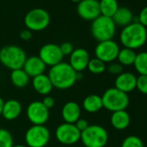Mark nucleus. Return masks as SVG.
<instances>
[{"label": "nucleus", "instance_id": "f257e3e1", "mask_svg": "<svg viewBox=\"0 0 147 147\" xmlns=\"http://www.w3.org/2000/svg\"><path fill=\"white\" fill-rule=\"evenodd\" d=\"M48 76L54 88L58 90H68L77 81V72L67 62H61L51 66Z\"/></svg>", "mask_w": 147, "mask_h": 147}, {"label": "nucleus", "instance_id": "f03ea898", "mask_svg": "<svg viewBox=\"0 0 147 147\" xmlns=\"http://www.w3.org/2000/svg\"><path fill=\"white\" fill-rule=\"evenodd\" d=\"M120 40L124 47L139 49L147 41V29L139 22H133L124 27L120 34Z\"/></svg>", "mask_w": 147, "mask_h": 147}, {"label": "nucleus", "instance_id": "7ed1b4c3", "mask_svg": "<svg viewBox=\"0 0 147 147\" xmlns=\"http://www.w3.org/2000/svg\"><path fill=\"white\" fill-rule=\"evenodd\" d=\"M27 59L25 51L16 45H6L0 49V63L10 71L21 69Z\"/></svg>", "mask_w": 147, "mask_h": 147}, {"label": "nucleus", "instance_id": "20e7f679", "mask_svg": "<svg viewBox=\"0 0 147 147\" xmlns=\"http://www.w3.org/2000/svg\"><path fill=\"white\" fill-rule=\"evenodd\" d=\"M116 25L111 17L99 16L91 23V34L98 42L113 40L116 34Z\"/></svg>", "mask_w": 147, "mask_h": 147}, {"label": "nucleus", "instance_id": "39448f33", "mask_svg": "<svg viewBox=\"0 0 147 147\" xmlns=\"http://www.w3.org/2000/svg\"><path fill=\"white\" fill-rule=\"evenodd\" d=\"M103 108L113 112L126 110L130 103L128 94L118 90L115 87L107 89L101 96Z\"/></svg>", "mask_w": 147, "mask_h": 147}, {"label": "nucleus", "instance_id": "423d86ee", "mask_svg": "<svg viewBox=\"0 0 147 147\" xmlns=\"http://www.w3.org/2000/svg\"><path fill=\"white\" fill-rule=\"evenodd\" d=\"M81 141L85 147H105L108 142V133L100 125H89L81 133Z\"/></svg>", "mask_w": 147, "mask_h": 147}, {"label": "nucleus", "instance_id": "0eeeda50", "mask_svg": "<svg viewBox=\"0 0 147 147\" xmlns=\"http://www.w3.org/2000/svg\"><path fill=\"white\" fill-rule=\"evenodd\" d=\"M49 13L42 8H34L29 10L24 16V25L30 31H42L50 23Z\"/></svg>", "mask_w": 147, "mask_h": 147}, {"label": "nucleus", "instance_id": "6e6552de", "mask_svg": "<svg viewBox=\"0 0 147 147\" xmlns=\"http://www.w3.org/2000/svg\"><path fill=\"white\" fill-rule=\"evenodd\" d=\"M28 147H45L50 140V132L44 125H32L24 135Z\"/></svg>", "mask_w": 147, "mask_h": 147}, {"label": "nucleus", "instance_id": "1a4fd4ad", "mask_svg": "<svg viewBox=\"0 0 147 147\" xmlns=\"http://www.w3.org/2000/svg\"><path fill=\"white\" fill-rule=\"evenodd\" d=\"M55 134L57 141L65 146L75 145L81 140V132L72 123H62L57 127Z\"/></svg>", "mask_w": 147, "mask_h": 147}, {"label": "nucleus", "instance_id": "9d476101", "mask_svg": "<svg viewBox=\"0 0 147 147\" xmlns=\"http://www.w3.org/2000/svg\"><path fill=\"white\" fill-rule=\"evenodd\" d=\"M120 47L113 40L100 41L94 48L95 58L101 59L104 63H111L117 59L120 52Z\"/></svg>", "mask_w": 147, "mask_h": 147}, {"label": "nucleus", "instance_id": "9b49d317", "mask_svg": "<svg viewBox=\"0 0 147 147\" xmlns=\"http://www.w3.org/2000/svg\"><path fill=\"white\" fill-rule=\"evenodd\" d=\"M26 115L33 125H44L49 118V109L42 102L34 101L28 105Z\"/></svg>", "mask_w": 147, "mask_h": 147}, {"label": "nucleus", "instance_id": "f8f14e48", "mask_svg": "<svg viewBox=\"0 0 147 147\" xmlns=\"http://www.w3.org/2000/svg\"><path fill=\"white\" fill-rule=\"evenodd\" d=\"M38 56L47 66L50 67L62 62L64 58L60 46L55 43H47L43 45L39 50Z\"/></svg>", "mask_w": 147, "mask_h": 147}, {"label": "nucleus", "instance_id": "ddd939ff", "mask_svg": "<svg viewBox=\"0 0 147 147\" xmlns=\"http://www.w3.org/2000/svg\"><path fill=\"white\" fill-rule=\"evenodd\" d=\"M78 16L85 21H94L101 16L99 0H81L76 7Z\"/></svg>", "mask_w": 147, "mask_h": 147}, {"label": "nucleus", "instance_id": "4468645a", "mask_svg": "<svg viewBox=\"0 0 147 147\" xmlns=\"http://www.w3.org/2000/svg\"><path fill=\"white\" fill-rule=\"evenodd\" d=\"M90 60L89 53L82 47L74 49L69 55V65L76 72H82L87 69L88 62Z\"/></svg>", "mask_w": 147, "mask_h": 147}, {"label": "nucleus", "instance_id": "2eb2a0df", "mask_svg": "<svg viewBox=\"0 0 147 147\" xmlns=\"http://www.w3.org/2000/svg\"><path fill=\"white\" fill-rule=\"evenodd\" d=\"M137 77L132 72H122L117 76L114 82V87L128 94L136 89Z\"/></svg>", "mask_w": 147, "mask_h": 147}, {"label": "nucleus", "instance_id": "dca6fc26", "mask_svg": "<svg viewBox=\"0 0 147 147\" xmlns=\"http://www.w3.org/2000/svg\"><path fill=\"white\" fill-rule=\"evenodd\" d=\"M47 65L39 58V56H30L26 59L23 69L29 75V78H34L43 74Z\"/></svg>", "mask_w": 147, "mask_h": 147}, {"label": "nucleus", "instance_id": "f3484780", "mask_svg": "<svg viewBox=\"0 0 147 147\" xmlns=\"http://www.w3.org/2000/svg\"><path fill=\"white\" fill-rule=\"evenodd\" d=\"M81 107L75 102H66L62 109V117L64 122L75 124L81 118Z\"/></svg>", "mask_w": 147, "mask_h": 147}, {"label": "nucleus", "instance_id": "a211bd4d", "mask_svg": "<svg viewBox=\"0 0 147 147\" xmlns=\"http://www.w3.org/2000/svg\"><path fill=\"white\" fill-rule=\"evenodd\" d=\"M22 110V104L19 101L16 99H10L3 103L2 116L7 121H14L20 116Z\"/></svg>", "mask_w": 147, "mask_h": 147}, {"label": "nucleus", "instance_id": "6ab92c4d", "mask_svg": "<svg viewBox=\"0 0 147 147\" xmlns=\"http://www.w3.org/2000/svg\"><path fill=\"white\" fill-rule=\"evenodd\" d=\"M32 87L38 94L48 96L53 90V84L47 74H41L32 78Z\"/></svg>", "mask_w": 147, "mask_h": 147}, {"label": "nucleus", "instance_id": "aec40b11", "mask_svg": "<svg viewBox=\"0 0 147 147\" xmlns=\"http://www.w3.org/2000/svg\"><path fill=\"white\" fill-rule=\"evenodd\" d=\"M111 125L116 130H125L131 123V116L126 110L113 112L110 118Z\"/></svg>", "mask_w": 147, "mask_h": 147}, {"label": "nucleus", "instance_id": "412c9836", "mask_svg": "<svg viewBox=\"0 0 147 147\" xmlns=\"http://www.w3.org/2000/svg\"><path fill=\"white\" fill-rule=\"evenodd\" d=\"M116 26L126 27L133 22V11L126 7H119L115 14L112 17Z\"/></svg>", "mask_w": 147, "mask_h": 147}, {"label": "nucleus", "instance_id": "4be33fe9", "mask_svg": "<svg viewBox=\"0 0 147 147\" xmlns=\"http://www.w3.org/2000/svg\"><path fill=\"white\" fill-rule=\"evenodd\" d=\"M82 107L84 110L88 113L94 114L99 112L103 108L101 96L95 94L86 96L82 102Z\"/></svg>", "mask_w": 147, "mask_h": 147}, {"label": "nucleus", "instance_id": "5701e85b", "mask_svg": "<svg viewBox=\"0 0 147 147\" xmlns=\"http://www.w3.org/2000/svg\"><path fill=\"white\" fill-rule=\"evenodd\" d=\"M12 84L16 88H24L29 83V77L23 68L13 70L10 76Z\"/></svg>", "mask_w": 147, "mask_h": 147}, {"label": "nucleus", "instance_id": "b1692460", "mask_svg": "<svg viewBox=\"0 0 147 147\" xmlns=\"http://www.w3.org/2000/svg\"><path fill=\"white\" fill-rule=\"evenodd\" d=\"M136 56H137V53L135 50L123 47L122 49H120L117 59H118V62L123 66L124 65L130 66V65H133Z\"/></svg>", "mask_w": 147, "mask_h": 147}, {"label": "nucleus", "instance_id": "393cba45", "mask_svg": "<svg viewBox=\"0 0 147 147\" xmlns=\"http://www.w3.org/2000/svg\"><path fill=\"white\" fill-rule=\"evenodd\" d=\"M99 3L101 15L111 18L120 7L117 0H100Z\"/></svg>", "mask_w": 147, "mask_h": 147}, {"label": "nucleus", "instance_id": "a878e982", "mask_svg": "<svg viewBox=\"0 0 147 147\" xmlns=\"http://www.w3.org/2000/svg\"><path fill=\"white\" fill-rule=\"evenodd\" d=\"M133 66L139 75H147V52L137 53Z\"/></svg>", "mask_w": 147, "mask_h": 147}, {"label": "nucleus", "instance_id": "bb28decb", "mask_svg": "<svg viewBox=\"0 0 147 147\" xmlns=\"http://www.w3.org/2000/svg\"><path fill=\"white\" fill-rule=\"evenodd\" d=\"M87 69L93 74H101L107 70V65L106 63L101 61V59L97 58L90 59Z\"/></svg>", "mask_w": 147, "mask_h": 147}, {"label": "nucleus", "instance_id": "cd10ccee", "mask_svg": "<svg viewBox=\"0 0 147 147\" xmlns=\"http://www.w3.org/2000/svg\"><path fill=\"white\" fill-rule=\"evenodd\" d=\"M121 147H145V145L139 137L136 135H130L124 139Z\"/></svg>", "mask_w": 147, "mask_h": 147}, {"label": "nucleus", "instance_id": "c85d7f7f", "mask_svg": "<svg viewBox=\"0 0 147 147\" xmlns=\"http://www.w3.org/2000/svg\"><path fill=\"white\" fill-rule=\"evenodd\" d=\"M13 145L11 134L4 128H0V147H12Z\"/></svg>", "mask_w": 147, "mask_h": 147}, {"label": "nucleus", "instance_id": "c756f323", "mask_svg": "<svg viewBox=\"0 0 147 147\" xmlns=\"http://www.w3.org/2000/svg\"><path fill=\"white\" fill-rule=\"evenodd\" d=\"M136 89L140 93L147 95V75H139L137 77Z\"/></svg>", "mask_w": 147, "mask_h": 147}, {"label": "nucleus", "instance_id": "7c9ffc66", "mask_svg": "<svg viewBox=\"0 0 147 147\" xmlns=\"http://www.w3.org/2000/svg\"><path fill=\"white\" fill-rule=\"evenodd\" d=\"M109 73L113 75H120L123 72V65H120L119 62H111L109 63L108 66L107 67Z\"/></svg>", "mask_w": 147, "mask_h": 147}, {"label": "nucleus", "instance_id": "2f4dec72", "mask_svg": "<svg viewBox=\"0 0 147 147\" xmlns=\"http://www.w3.org/2000/svg\"><path fill=\"white\" fill-rule=\"evenodd\" d=\"M60 48H61V51L64 56H67V55L69 56L75 49L73 44L69 41H65V42L62 43L60 45Z\"/></svg>", "mask_w": 147, "mask_h": 147}, {"label": "nucleus", "instance_id": "473e14b6", "mask_svg": "<svg viewBox=\"0 0 147 147\" xmlns=\"http://www.w3.org/2000/svg\"><path fill=\"white\" fill-rule=\"evenodd\" d=\"M138 22L142 24L143 26H145L146 28H147V6L144 7L139 14V17H138Z\"/></svg>", "mask_w": 147, "mask_h": 147}, {"label": "nucleus", "instance_id": "72a5a7b5", "mask_svg": "<svg viewBox=\"0 0 147 147\" xmlns=\"http://www.w3.org/2000/svg\"><path fill=\"white\" fill-rule=\"evenodd\" d=\"M75 127L78 128V130L81 133L82 131H84V130L89 126V123H88V121L86 119H84V118H80V119L75 123Z\"/></svg>", "mask_w": 147, "mask_h": 147}, {"label": "nucleus", "instance_id": "f704fd0d", "mask_svg": "<svg viewBox=\"0 0 147 147\" xmlns=\"http://www.w3.org/2000/svg\"><path fill=\"white\" fill-rule=\"evenodd\" d=\"M42 102L43 103V105H44L47 109H52V108L55 106V99H54L52 96H50L48 95V96H44V98L42 99Z\"/></svg>", "mask_w": 147, "mask_h": 147}, {"label": "nucleus", "instance_id": "c9c22d12", "mask_svg": "<svg viewBox=\"0 0 147 147\" xmlns=\"http://www.w3.org/2000/svg\"><path fill=\"white\" fill-rule=\"evenodd\" d=\"M19 36L20 38L23 40H25V41H29L32 39L33 37V34H32V31H30L29 29L28 28H25L23 30H22L19 34Z\"/></svg>", "mask_w": 147, "mask_h": 147}, {"label": "nucleus", "instance_id": "e433bc0d", "mask_svg": "<svg viewBox=\"0 0 147 147\" xmlns=\"http://www.w3.org/2000/svg\"><path fill=\"white\" fill-rule=\"evenodd\" d=\"M3 103H4V101L0 96V116L2 115V110H3Z\"/></svg>", "mask_w": 147, "mask_h": 147}, {"label": "nucleus", "instance_id": "4c0bfd02", "mask_svg": "<svg viewBox=\"0 0 147 147\" xmlns=\"http://www.w3.org/2000/svg\"><path fill=\"white\" fill-rule=\"evenodd\" d=\"M12 147H28L27 146H24V145H13Z\"/></svg>", "mask_w": 147, "mask_h": 147}, {"label": "nucleus", "instance_id": "58836bf2", "mask_svg": "<svg viewBox=\"0 0 147 147\" xmlns=\"http://www.w3.org/2000/svg\"><path fill=\"white\" fill-rule=\"evenodd\" d=\"M71 2H73V3H80L81 0H70Z\"/></svg>", "mask_w": 147, "mask_h": 147}, {"label": "nucleus", "instance_id": "ea45409f", "mask_svg": "<svg viewBox=\"0 0 147 147\" xmlns=\"http://www.w3.org/2000/svg\"><path fill=\"white\" fill-rule=\"evenodd\" d=\"M146 29H147V28H146Z\"/></svg>", "mask_w": 147, "mask_h": 147}]
</instances>
